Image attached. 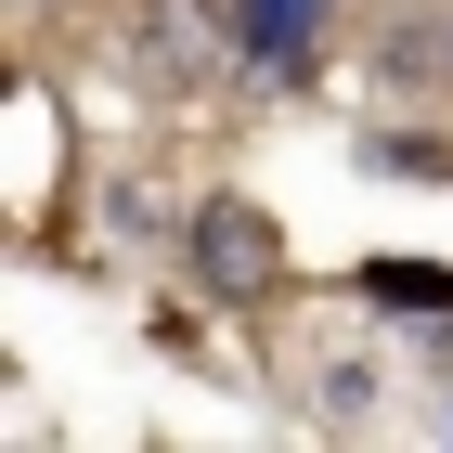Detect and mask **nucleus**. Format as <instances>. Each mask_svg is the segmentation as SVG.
I'll return each instance as SVG.
<instances>
[{"label":"nucleus","mask_w":453,"mask_h":453,"mask_svg":"<svg viewBox=\"0 0 453 453\" xmlns=\"http://www.w3.org/2000/svg\"><path fill=\"white\" fill-rule=\"evenodd\" d=\"M195 273H208L220 298H259V285H273V220L234 208V195H220V208H195Z\"/></svg>","instance_id":"1"},{"label":"nucleus","mask_w":453,"mask_h":453,"mask_svg":"<svg viewBox=\"0 0 453 453\" xmlns=\"http://www.w3.org/2000/svg\"><path fill=\"white\" fill-rule=\"evenodd\" d=\"M234 52L259 78H311L324 52V0H234Z\"/></svg>","instance_id":"2"},{"label":"nucleus","mask_w":453,"mask_h":453,"mask_svg":"<svg viewBox=\"0 0 453 453\" xmlns=\"http://www.w3.org/2000/svg\"><path fill=\"white\" fill-rule=\"evenodd\" d=\"M363 298L376 311H453V273L441 259H363Z\"/></svg>","instance_id":"3"},{"label":"nucleus","mask_w":453,"mask_h":453,"mask_svg":"<svg viewBox=\"0 0 453 453\" xmlns=\"http://www.w3.org/2000/svg\"><path fill=\"white\" fill-rule=\"evenodd\" d=\"M13 13H52V0H13Z\"/></svg>","instance_id":"4"},{"label":"nucleus","mask_w":453,"mask_h":453,"mask_svg":"<svg viewBox=\"0 0 453 453\" xmlns=\"http://www.w3.org/2000/svg\"><path fill=\"white\" fill-rule=\"evenodd\" d=\"M441 427H453V402H441Z\"/></svg>","instance_id":"5"}]
</instances>
